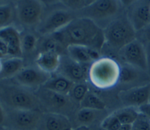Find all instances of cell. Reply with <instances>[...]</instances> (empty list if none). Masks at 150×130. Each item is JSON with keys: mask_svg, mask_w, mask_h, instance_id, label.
Returning <instances> with one entry per match:
<instances>
[{"mask_svg": "<svg viewBox=\"0 0 150 130\" xmlns=\"http://www.w3.org/2000/svg\"><path fill=\"white\" fill-rule=\"evenodd\" d=\"M52 35L67 49L69 46H82L100 53L105 43L104 31L92 20L77 17Z\"/></svg>", "mask_w": 150, "mask_h": 130, "instance_id": "cell-1", "label": "cell"}, {"mask_svg": "<svg viewBox=\"0 0 150 130\" xmlns=\"http://www.w3.org/2000/svg\"><path fill=\"white\" fill-rule=\"evenodd\" d=\"M1 105L12 110H40L42 107L35 91L18 84H1Z\"/></svg>", "mask_w": 150, "mask_h": 130, "instance_id": "cell-2", "label": "cell"}, {"mask_svg": "<svg viewBox=\"0 0 150 130\" xmlns=\"http://www.w3.org/2000/svg\"><path fill=\"white\" fill-rule=\"evenodd\" d=\"M120 71L121 66L114 59L110 56H101L89 65L87 76L93 87L107 90L119 82Z\"/></svg>", "mask_w": 150, "mask_h": 130, "instance_id": "cell-3", "label": "cell"}, {"mask_svg": "<svg viewBox=\"0 0 150 130\" xmlns=\"http://www.w3.org/2000/svg\"><path fill=\"white\" fill-rule=\"evenodd\" d=\"M105 43L118 52L124 46L136 39V30L127 17L113 19L103 29Z\"/></svg>", "mask_w": 150, "mask_h": 130, "instance_id": "cell-4", "label": "cell"}, {"mask_svg": "<svg viewBox=\"0 0 150 130\" xmlns=\"http://www.w3.org/2000/svg\"><path fill=\"white\" fill-rule=\"evenodd\" d=\"M4 107V106H3ZM5 117L1 126L10 130H38L43 112L40 110H12L4 107Z\"/></svg>", "mask_w": 150, "mask_h": 130, "instance_id": "cell-5", "label": "cell"}, {"mask_svg": "<svg viewBox=\"0 0 150 130\" xmlns=\"http://www.w3.org/2000/svg\"><path fill=\"white\" fill-rule=\"evenodd\" d=\"M35 91L40 102L42 110L45 109L47 112L60 114L68 117L77 105L69 95L60 94L42 87Z\"/></svg>", "mask_w": 150, "mask_h": 130, "instance_id": "cell-6", "label": "cell"}, {"mask_svg": "<svg viewBox=\"0 0 150 130\" xmlns=\"http://www.w3.org/2000/svg\"><path fill=\"white\" fill-rule=\"evenodd\" d=\"M119 3L114 0H98L86 8L77 12V17L88 18L94 21L103 29V22L104 28L114 19L119 11Z\"/></svg>", "mask_w": 150, "mask_h": 130, "instance_id": "cell-7", "label": "cell"}, {"mask_svg": "<svg viewBox=\"0 0 150 130\" xmlns=\"http://www.w3.org/2000/svg\"><path fill=\"white\" fill-rule=\"evenodd\" d=\"M63 6V8L53 9L45 14L41 22L36 28V32L42 36L56 32L77 17V12Z\"/></svg>", "mask_w": 150, "mask_h": 130, "instance_id": "cell-8", "label": "cell"}, {"mask_svg": "<svg viewBox=\"0 0 150 130\" xmlns=\"http://www.w3.org/2000/svg\"><path fill=\"white\" fill-rule=\"evenodd\" d=\"M15 8L18 20L27 28H36L45 14L43 4L39 1H21Z\"/></svg>", "mask_w": 150, "mask_h": 130, "instance_id": "cell-9", "label": "cell"}, {"mask_svg": "<svg viewBox=\"0 0 150 130\" xmlns=\"http://www.w3.org/2000/svg\"><path fill=\"white\" fill-rule=\"evenodd\" d=\"M52 75L35 64L25 66L13 78L16 84L36 90L44 85L50 79Z\"/></svg>", "mask_w": 150, "mask_h": 130, "instance_id": "cell-10", "label": "cell"}, {"mask_svg": "<svg viewBox=\"0 0 150 130\" xmlns=\"http://www.w3.org/2000/svg\"><path fill=\"white\" fill-rule=\"evenodd\" d=\"M88 69L84 65L77 62L67 54L60 56V64L56 74H60L74 82L80 83L86 82Z\"/></svg>", "mask_w": 150, "mask_h": 130, "instance_id": "cell-11", "label": "cell"}, {"mask_svg": "<svg viewBox=\"0 0 150 130\" xmlns=\"http://www.w3.org/2000/svg\"><path fill=\"white\" fill-rule=\"evenodd\" d=\"M118 53L128 64L143 70L148 69L146 52L140 41L134 40L122 48Z\"/></svg>", "mask_w": 150, "mask_h": 130, "instance_id": "cell-12", "label": "cell"}, {"mask_svg": "<svg viewBox=\"0 0 150 130\" xmlns=\"http://www.w3.org/2000/svg\"><path fill=\"white\" fill-rule=\"evenodd\" d=\"M119 97L128 107H140L148 102L150 97V86L145 85L121 91Z\"/></svg>", "mask_w": 150, "mask_h": 130, "instance_id": "cell-13", "label": "cell"}, {"mask_svg": "<svg viewBox=\"0 0 150 130\" xmlns=\"http://www.w3.org/2000/svg\"><path fill=\"white\" fill-rule=\"evenodd\" d=\"M0 40H3L8 47V57L23 58L21 35L15 28L8 26L1 29Z\"/></svg>", "mask_w": 150, "mask_h": 130, "instance_id": "cell-14", "label": "cell"}, {"mask_svg": "<svg viewBox=\"0 0 150 130\" xmlns=\"http://www.w3.org/2000/svg\"><path fill=\"white\" fill-rule=\"evenodd\" d=\"M39 130H73L69 118L60 114L43 113Z\"/></svg>", "mask_w": 150, "mask_h": 130, "instance_id": "cell-15", "label": "cell"}, {"mask_svg": "<svg viewBox=\"0 0 150 130\" xmlns=\"http://www.w3.org/2000/svg\"><path fill=\"white\" fill-rule=\"evenodd\" d=\"M67 54L82 65L89 64L100 57V53L87 47L71 45L67 47Z\"/></svg>", "mask_w": 150, "mask_h": 130, "instance_id": "cell-16", "label": "cell"}, {"mask_svg": "<svg viewBox=\"0 0 150 130\" xmlns=\"http://www.w3.org/2000/svg\"><path fill=\"white\" fill-rule=\"evenodd\" d=\"M137 31L141 30L150 24V4H141L136 6L131 13L129 19Z\"/></svg>", "mask_w": 150, "mask_h": 130, "instance_id": "cell-17", "label": "cell"}, {"mask_svg": "<svg viewBox=\"0 0 150 130\" xmlns=\"http://www.w3.org/2000/svg\"><path fill=\"white\" fill-rule=\"evenodd\" d=\"M24 67V60L22 57H6L1 59V79L13 78Z\"/></svg>", "mask_w": 150, "mask_h": 130, "instance_id": "cell-18", "label": "cell"}, {"mask_svg": "<svg viewBox=\"0 0 150 130\" xmlns=\"http://www.w3.org/2000/svg\"><path fill=\"white\" fill-rule=\"evenodd\" d=\"M75 84L65 77L54 73L42 87L60 94L69 95Z\"/></svg>", "mask_w": 150, "mask_h": 130, "instance_id": "cell-19", "label": "cell"}, {"mask_svg": "<svg viewBox=\"0 0 150 130\" xmlns=\"http://www.w3.org/2000/svg\"><path fill=\"white\" fill-rule=\"evenodd\" d=\"M60 54L54 52H43L38 54L35 64L43 71L52 74L57 70L60 64Z\"/></svg>", "mask_w": 150, "mask_h": 130, "instance_id": "cell-20", "label": "cell"}, {"mask_svg": "<svg viewBox=\"0 0 150 130\" xmlns=\"http://www.w3.org/2000/svg\"><path fill=\"white\" fill-rule=\"evenodd\" d=\"M37 47L39 49V53L54 52L60 55L67 54V49L52 34L42 36L38 40Z\"/></svg>", "mask_w": 150, "mask_h": 130, "instance_id": "cell-21", "label": "cell"}, {"mask_svg": "<svg viewBox=\"0 0 150 130\" xmlns=\"http://www.w3.org/2000/svg\"><path fill=\"white\" fill-rule=\"evenodd\" d=\"M104 111L96 110L90 108H81L74 115V121L76 123L80 126H86L88 127V125H91L96 121L98 118H100L103 114Z\"/></svg>", "mask_w": 150, "mask_h": 130, "instance_id": "cell-22", "label": "cell"}, {"mask_svg": "<svg viewBox=\"0 0 150 130\" xmlns=\"http://www.w3.org/2000/svg\"><path fill=\"white\" fill-rule=\"evenodd\" d=\"M16 18V8L10 4L0 5V27L1 29L11 26V24Z\"/></svg>", "mask_w": 150, "mask_h": 130, "instance_id": "cell-23", "label": "cell"}, {"mask_svg": "<svg viewBox=\"0 0 150 130\" xmlns=\"http://www.w3.org/2000/svg\"><path fill=\"white\" fill-rule=\"evenodd\" d=\"M139 113L134 107H127L117 111L114 114L122 125H132L138 117Z\"/></svg>", "mask_w": 150, "mask_h": 130, "instance_id": "cell-24", "label": "cell"}, {"mask_svg": "<svg viewBox=\"0 0 150 130\" xmlns=\"http://www.w3.org/2000/svg\"><path fill=\"white\" fill-rule=\"evenodd\" d=\"M105 107L106 106L105 103L97 95L89 91L80 103V108H86L104 111Z\"/></svg>", "mask_w": 150, "mask_h": 130, "instance_id": "cell-25", "label": "cell"}, {"mask_svg": "<svg viewBox=\"0 0 150 130\" xmlns=\"http://www.w3.org/2000/svg\"><path fill=\"white\" fill-rule=\"evenodd\" d=\"M21 40L23 55L33 52L37 47L38 40L36 36L30 32H25L21 35Z\"/></svg>", "mask_w": 150, "mask_h": 130, "instance_id": "cell-26", "label": "cell"}, {"mask_svg": "<svg viewBox=\"0 0 150 130\" xmlns=\"http://www.w3.org/2000/svg\"><path fill=\"white\" fill-rule=\"evenodd\" d=\"M88 91V87L86 82L76 83L71 89L69 95L73 101L80 107V103Z\"/></svg>", "mask_w": 150, "mask_h": 130, "instance_id": "cell-27", "label": "cell"}, {"mask_svg": "<svg viewBox=\"0 0 150 130\" xmlns=\"http://www.w3.org/2000/svg\"><path fill=\"white\" fill-rule=\"evenodd\" d=\"M94 2V0H63L60 1L65 7L74 12H78L86 8Z\"/></svg>", "mask_w": 150, "mask_h": 130, "instance_id": "cell-28", "label": "cell"}, {"mask_svg": "<svg viewBox=\"0 0 150 130\" xmlns=\"http://www.w3.org/2000/svg\"><path fill=\"white\" fill-rule=\"evenodd\" d=\"M131 130H150V119L139 112L138 117L131 125Z\"/></svg>", "mask_w": 150, "mask_h": 130, "instance_id": "cell-29", "label": "cell"}, {"mask_svg": "<svg viewBox=\"0 0 150 130\" xmlns=\"http://www.w3.org/2000/svg\"><path fill=\"white\" fill-rule=\"evenodd\" d=\"M121 125L118 119L112 114L104 118L100 126L106 130H118Z\"/></svg>", "mask_w": 150, "mask_h": 130, "instance_id": "cell-30", "label": "cell"}, {"mask_svg": "<svg viewBox=\"0 0 150 130\" xmlns=\"http://www.w3.org/2000/svg\"><path fill=\"white\" fill-rule=\"evenodd\" d=\"M137 77V72L134 69L128 66L121 67L119 82L128 83L134 80Z\"/></svg>", "mask_w": 150, "mask_h": 130, "instance_id": "cell-31", "label": "cell"}, {"mask_svg": "<svg viewBox=\"0 0 150 130\" xmlns=\"http://www.w3.org/2000/svg\"><path fill=\"white\" fill-rule=\"evenodd\" d=\"M0 57L1 59L8 57V47L6 44L2 40H0Z\"/></svg>", "mask_w": 150, "mask_h": 130, "instance_id": "cell-32", "label": "cell"}, {"mask_svg": "<svg viewBox=\"0 0 150 130\" xmlns=\"http://www.w3.org/2000/svg\"><path fill=\"white\" fill-rule=\"evenodd\" d=\"M138 110L140 113L146 115L150 119V103L148 102L138 107Z\"/></svg>", "mask_w": 150, "mask_h": 130, "instance_id": "cell-33", "label": "cell"}, {"mask_svg": "<svg viewBox=\"0 0 150 130\" xmlns=\"http://www.w3.org/2000/svg\"><path fill=\"white\" fill-rule=\"evenodd\" d=\"M142 30V36L143 39L150 44V24Z\"/></svg>", "mask_w": 150, "mask_h": 130, "instance_id": "cell-34", "label": "cell"}, {"mask_svg": "<svg viewBox=\"0 0 150 130\" xmlns=\"http://www.w3.org/2000/svg\"><path fill=\"white\" fill-rule=\"evenodd\" d=\"M118 130H131V125H122Z\"/></svg>", "mask_w": 150, "mask_h": 130, "instance_id": "cell-35", "label": "cell"}, {"mask_svg": "<svg viewBox=\"0 0 150 130\" xmlns=\"http://www.w3.org/2000/svg\"><path fill=\"white\" fill-rule=\"evenodd\" d=\"M146 56H147V60H148V66H150V44H149V46L148 47Z\"/></svg>", "mask_w": 150, "mask_h": 130, "instance_id": "cell-36", "label": "cell"}, {"mask_svg": "<svg viewBox=\"0 0 150 130\" xmlns=\"http://www.w3.org/2000/svg\"><path fill=\"white\" fill-rule=\"evenodd\" d=\"M73 130H90V129H89V127H88V126H80L76 127L75 129H74Z\"/></svg>", "mask_w": 150, "mask_h": 130, "instance_id": "cell-37", "label": "cell"}, {"mask_svg": "<svg viewBox=\"0 0 150 130\" xmlns=\"http://www.w3.org/2000/svg\"><path fill=\"white\" fill-rule=\"evenodd\" d=\"M97 130H106V129H104L103 128H102L101 126H100V127L97 129Z\"/></svg>", "mask_w": 150, "mask_h": 130, "instance_id": "cell-38", "label": "cell"}, {"mask_svg": "<svg viewBox=\"0 0 150 130\" xmlns=\"http://www.w3.org/2000/svg\"><path fill=\"white\" fill-rule=\"evenodd\" d=\"M1 130H10V129H6V128H4V129H2Z\"/></svg>", "mask_w": 150, "mask_h": 130, "instance_id": "cell-39", "label": "cell"}]
</instances>
